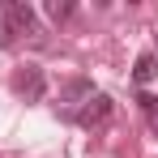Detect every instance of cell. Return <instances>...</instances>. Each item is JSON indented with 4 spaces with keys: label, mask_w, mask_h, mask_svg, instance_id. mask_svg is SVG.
Segmentation results:
<instances>
[{
    "label": "cell",
    "mask_w": 158,
    "mask_h": 158,
    "mask_svg": "<svg viewBox=\"0 0 158 158\" xmlns=\"http://www.w3.org/2000/svg\"><path fill=\"white\" fill-rule=\"evenodd\" d=\"M9 85H13V94H17L22 103H43V94H47V77H43V69H39V64L17 69Z\"/></svg>",
    "instance_id": "1"
},
{
    "label": "cell",
    "mask_w": 158,
    "mask_h": 158,
    "mask_svg": "<svg viewBox=\"0 0 158 158\" xmlns=\"http://www.w3.org/2000/svg\"><path fill=\"white\" fill-rule=\"evenodd\" d=\"M111 115H115V103H111V94H94V98H90V103L77 111V124L94 132V128H107V124H111Z\"/></svg>",
    "instance_id": "2"
},
{
    "label": "cell",
    "mask_w": 158,
    "mask_h": 158,
    "mask_svg": "<svg viewBox=\"0 0 158 158\" xmlns=\"http://www.w3.org/2000/svg\"><path fill=\"white\" fill-rule=\"evenodd\" d=\"M4 26L13 30V34H39V17L22 0H4Z\"/></svg>",
    "instance_id": "3"
},
{
    "label": "cell",
    "mask_w": 158,
    "mask_h": 158,
    "mask_svg": "<svg viewBox=\"0 0 158 158\" xmlns=\"http://www.w3.org/2000/svg\"><path fill=\"white\" fill-rule=\"evenodd\" d=\"M90 98H94V85H90L85 77H77V81H69V85H64V94H60V107H64V111H73V107H85Z\"/></svg>",
    "instance_id": "4"
},
{
    "label": "cell",
    "mask_w": 158,
    "mask_h": 158,
    "mask_svg": "<svg viewBox=\"0 0 158 158\" xmlns=\"http://www.w3.org/2000/svg\"><path fill=\"white\" fill-rule=\"evenodd\" d=\"M154 77H158V60H154L150 52L137 56V64H132V81H137V85H150Z\"/></svg>",
    "instance_id": "5"
},
{
    "label": "cell",
    "mask_w": 158,
    "mask_h": 158,
    "mask_svg": "<svg viewBox=\"0 0 158 158\" xmlns=\"http://www.w3.org/2000/svg\"><path fill=\"white\" fill-rule=\"evenodd\" d=\"M47 17H52V22H69V17H73V0H52V4H47Z\"/></svg>",
    "instance_id": "6"
},
{
    "label": "cell",
    "mask_w": 158,
    "mask_h": 158,
    "mask_svg": "<svg viewBox=\"0 0 158 158\" xmlns=\"http://www.w3.org/2000/svg\"><path fill=\"white\" fill-rule=\"evenodd\" d=\"M141 111L150 115V128L158 132V98H154V94H141Z\"/></svg>",
    "instance_id": "7"
},
{
    "label": "cell",
    "mask_w": 158,
    "mask_h": 158,
    "mask_svg": "<svg viewBox=\"0 0 158 158\" xmlns=\"http://www.w3.org/2000/svg\"><path fill=\"white\" fill-rule=\"evenodd\" d=\"M0 47H13V30L4 26V17H0Z\"/></svg>",
    "instance_id": "8"
},
{
    "label": "cell",
    "mask_w": 158,
    "mask_h": 158,
    "mask_svg": "<svg viewBox=\"0 0 158 158\" xmlns=\"http://www.w3.org/2000/svg\"><path fill=\"white\" fill-rule=\"evenodd\" d=\"M154 43H158V34H154Z\"/></svg>",
    "instance_id": "9"
}]
</instances>
